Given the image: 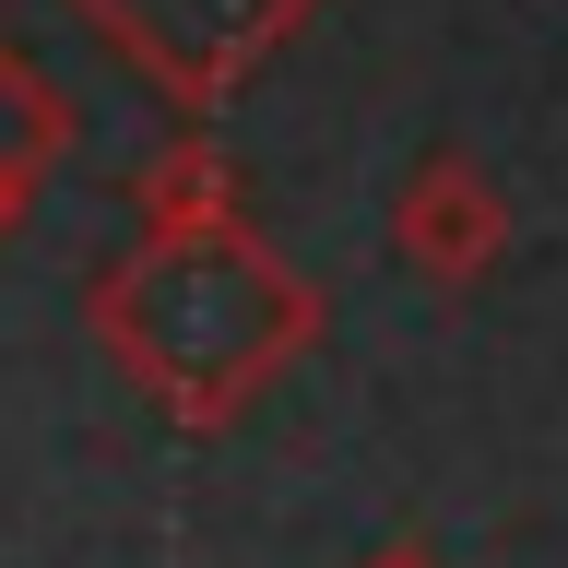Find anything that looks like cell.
I'll return each mask as SVG.
<instances>
[{
  "label": "cell",
  "instance_id": "6da1fadb",
  "mask_svg": "<svg viewBox=\"0 0 568 568\" xmlns=\"http://www.w3.org/2000/svg\"><path fill=\"white\" fill-rule=\"evenodd\" d=\"M320 332L308 273L261 225H142L95 273V344L142 379L178 426H225L248 390H273Z\"/></svg>",
  "mask_w": 568,
  "mask_h": 568
},
{
  "label": "cell",
  "instance_id": "7a4b0ae2",
  "mask_svg": "<svg viewBox=\"0 0 568 568\" xmlns=\"http://www.w3.org/2000/svg\"><path fill=\"white\" fill-rule=\"evenodd\" d=\"M71 12H83L142 83H166L178 106H225L320 0H71Z\"/></svg>",
  "mask_w": 568,
  "mask_h": 568
},
{
  "label": "cell",
  "instance_id": "3957f363",
  "mask_svg": "<svg viewBox=\"0 0 568 568\" xmlns=\"http://www.w3.org/2000/svg\"><path fill=\"white\" fill-rule=\"evenodd\" d=\"M390 248H403V273L426 284H486L497 248H509V202H497L486 166H462V154H426L415 178H403V202H390Z\"/></svg>",
  "mask_w": 568,
  "mask_h": 568
},
{
  "label": "cell",
  "instance_id": "277c9868",
  "mask_svg": "<svg viewBox=\"0 0 568 568\" xmlns=\"http://www.w3.org/2000/svg\"><path fill=\"white\" fill-rule=\"evenodd\" d=\"M60 154H71V95L0 36V237L36 213V190H48Z\"/></svg>",
  "mask_w": 568,
  "mask_h": 568
},
{
  "label": "cell",
  "instance_id": "5b68a950",
  "mask_svg": "<svg viewBox=\"0 0 568 568\" xmlns=\"http://www.w3.org/2000/svg\"><path fill=\"white\" fill-rule=\"evenodd\" d=\"M142 225H237L248 213V178L213 154V142H178V154H154V166L131 178Z\"/></svg>",
  "mask_w": 568,
  "mask_h": 568
},
{
  "label": "cell",
  "instance_id": "8992f818",
  "mask_svg": "<svg viewBox=\"0 0 568 568\" xmlns=\"http://www.w3.org/2000/svg\"><path fill=\"white\" fill-rule=\"evenodd\" d=\"M355 568H450V557H438V545H415V532H390L379 557H355Z\"/></svg>",
  "mask_w": 568,
  "mask_h": 568
}]
</instances>
